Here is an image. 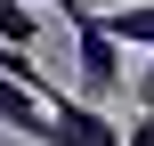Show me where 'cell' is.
Returning a JSON list of instances; mask_svg holds the SVG:
<instances>
[{
  "instance_id": "obj_8",
  "label": "cell",
  "mask_w": 154,
  "mask_h": 146,
  "mask_svg": "<svg viewBox=\"0 0 154 146\" xmlns=\"http://www.w3.org/2000/svg\"><path fill=\"white\" fill-rule=\"evenodd\" d=\"M32 8H49V0H32Z\"/></svg>"
},
{
  "instance_id": "obj_6",
  "label": "cell",
  "mask_w": 154,
  "mask_h": 146,
  "mask_svg": "<svg viewBox=\"0 0 154 146\" xmlns=\"http://www.w3.org/2000/svg\"><path fill=\"white\" fill-rule=\"evenodd\" d=\"M138 114H154V57L138 65Z\"/></svg>"
},
{
  "instance_id": "obj_2",
  "label": "cell",
  "mask_w": 154,
  "mask_h": 146,
  "mask_svg": "<svg viewBox=\"0 0 154 146\" xmlns=\"http://www.w3.org/2000/svg\"><path fill=\"white\" fill-rule=\"evenodd\" d=\"M41 106H49V146H122V130H114L106 106H81L65 89H49Z\"/></svg>"
},
{
  "instance_id": "obj_7",
  "label": "cell",
  "mask_w": 154,
  "mask_h": 146,
  "mask_svg": "<svg viewBox=\"0 0 154 146\" xmlns=\"http://www.w3.org/2000/svg\"><path fill=\"white\" fill-rule=\"evenodd\" d=\"M122 146H154V114H138V122L122 130Z\"/></svg>"
},
{
  "instance_id": "obj_5",
  "label": "cell",
  "mask_w": 154,
  "mask_h": 146,
  "mask_svg": "<svg viewBox=\"0 0 154 146\" xmlns=\"http://www.w3.org/2000/svg\"><path fill=\"white\" fill-rule=\"evenodd\" d=\"M32 33H41V8L32 0H0V41L8 49H32Z\"/></svg>"
},
{
  "instance_id": "obj_4",
  "label": "cell",
  "mask_w": 154,
  "mask_h": 146,
  "mask_svg": "<svg viewBox=\"0 0 154 146\" xmlns=\"http://www.w3.org/2000/svg\"><path fill=\"white\" fill-rule=\"evenodd\" d=\"M0 130H16V138L49 146V106H41L32 89H16V81H0Z\"/></svg>"
},
{
  "instance_id": "obj_3",
  "label": "cell",
  "mask_w": 154,
  "mask_h": 146,
  "mask_svg": "<svg viewBox=\"0 0 154 146\" xmlns=\"http://www.w3.org/2000/svg\"><path fill=\"white\" fill-rule=\"evenodd\" d=\"M97 24L114 33V49H146L154 57V0H114V8H97Z\"/></svg>"
},
{
  "instance_id": "obj_1",
  "label": "cell",
  "mask_w": 154,
  "mask_h": 146,
  "mask_svg": "<svg viewBox=\"0 0 154 146\" xmlns=\"http://www.w3.org/2000/svg\"><path fill=\"white\" fill-rule=\"evenodd\" d=\"M65 24H73V57H81V106H106L114 89H122V49H114V33L97 24V8L89 0H49Z\"/></svg>"
}]
</instances>
